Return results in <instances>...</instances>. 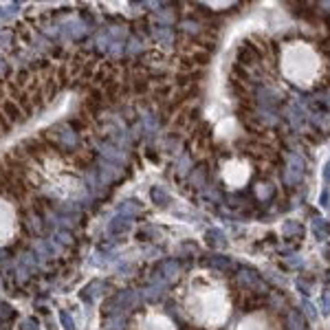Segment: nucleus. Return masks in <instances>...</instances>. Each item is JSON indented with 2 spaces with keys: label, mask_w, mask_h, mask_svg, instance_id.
<instances>
[{
  "label": "nucleus",
  "mask_w": 330,
  "mask_h": 330,
  "mask_svg": "<svg viewBox=\"0 0 330 330\" xmlns=\"http://www.w3.org/2000/svg\"><path fill=\"white\" fill-rule=\"evenodd\" d=\"M185 310L196 324L207 328H218L229 317V297L222 284L214 278L198 275L192 278L185 295Z\"/></svg>",
  "instance_id": "f257e3e1"
},
{
  "label": "nucleus",
  "mask_w": 330,
  "mask_h": 330,
  "mask_svg": "<svg viewBox=\"0 0 330 330\" xmlns=\"http://www.w3.org/2000/svg\"><path fill=\"white\" fill-rule=\"evenodd\" d=\"M322 70L317 48L308 42H288L282 48V75L297 86L315 84Z\"/></svg>",
  "instance_id": "f03ea898"
},
{
  "label": "nucleus",
  "mask_w": 330,
  "mask_h": 330,
  "mask_svg": "<svg viewBox=\"0 0 330 330\" xmlns=\"http://www.w3.org/2000/svg\"><path fill=\"white\" fill-rule=\"evenodd\" d=\"M18 231V212L9 200L0 196V242H7Z\"/></svg>",
  "instance_id": "7ed1b4c3"
},
{
  "label": "nucleus",
  "mask_w": 330,
  "mask_h": 330,
  "mask_svg": "<svg viewBox=\"0 0 330 330\" xmlns=\"http://www.w3.org/2000/svg\"><path fill=\"white\" fill-rule=\"evenodd\" d=\"M236 330H280V324L266 312H251L236 326Z\"/></svg>",
  "instance_id": "20e7f679"
},
{
  "label": "nucleus",
  "mask_w": 330,
  "mask_h": 330,
  "mask_svg": "<svg viewBox=\"0 0 330 330\" xmlns=\"http://www.w3.org/2000/svg\"><path fill=\"white\" fill-rule=\"evenodd\" d=\"M222 176H224V180H227V185L240 187V185L246 183V178H249V165L244 161H229L222 170Z\"/></svg>",
  "instance_id": "39448f33"
},
{
  "label": "nucleus",
  "mask_w": 330,
  "mask_h": 330,
  "mask_svg": "<svg viewBox=\"0 0 330 330\" xmlns=\"http://www.w3.org/2000/svg\"><path fill=\"white\" fill-rule=\"evenodd\" d=\"M141 330H176V328L161 312H148L141 322Z\"/></svg>",
  "instance_id": "423d86ee"
}]
</instances>
